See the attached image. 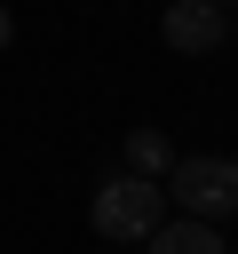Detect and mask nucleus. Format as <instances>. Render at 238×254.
<instances>
[{
    "label": "nucleus",
    "mask_w": 238,
    "mask_h": 254,
    "mask_svg": "<svg viewBox=\"0 0 238 254\" xmlns=\"http://www.w3.org/2000/svg\"><path fill=\"white\" fill-rule=\"evenodd\" d=\"M143 254H230L222 246V230L214 222H190V214H167L151 238H143Z\"/></svg>",
    "instance_id": "4"
},
{
    "label": "nucleus",
    "mask_w": 238,
    "mask_h": 254,
    "mask_svg": "<svg viewBox=\"0 0 238 254\" xmlns=\"http://www.w3.org/2000/svg\"><path fill=\"white\" fill-rule=\"evenodd\" d=\"M159 32H167V48H175V56H214V48L230 40V24H222V8H214V0H167Z\"/></svg>",
    "instance_id": "3"
},
{
    "label": "nucleus",
    "mask_w": 238,
    "mask_h": 254,
    "mask_svg": "<svg viewBox=\"0 0 238 254\" xmlns=\"http://www.w3.org/2000/svg\"><path fill=\"white\" fill-rule=\"evenodd\" d=\"M8 40H16V24H8V8H0V48H8Z\"/></svg>",
    "instance_id": "6"
},
{
    "label": "nucleus",
    "mask_w": 238,
    "mask_h": 254,
    "mask_svg": "<svg viewBox=\"0 0 238 254\" xmlns=\"http://www.w3.org/2000/svg\"><path fill=\"white\" fill-rule=\"evenodd\" d=\"M87 222L95 238H119V246H143L159 222H167V183H143V175H103L95 198H87Z\"/></svg>",
    "instance_id": "1"
},
{
    "label": "nucleus",
    "mask_w": 238,
    "mask_h": 254,
    "mask_svg": "<svg viewBox=\"0 0 238 254\" xmlns=\"http://www.w3.org/2000/svg\"><path fill=\"white\" fill-rule=\"evenodd\" d=\"M167 198L190 214V222H222L238 214V159L230 151H190L167 167Z\"/></svg>",
    "instance_id": "2"
},
{
    "label": "nucleus",
    "mask_w": 238,
    "mask_h": 254,
    "mask_svg": "<svg viewBox=\"0 0 238 254\" xmlns=\"http://www.w3.org/2000/svg\"><path fill=\"white\" fill-rule=\"evenodd\" d=\"M175 159H182V151H175L159 127H135V135H127V175H143V183H167V167H175Z\"/></svg>",
    "instance_id": "5"
},
{
    "label": "nucleus",
    "mask_w": 238,
    "mask_h": 254,
    "mask_svg": "<svg viewBox=\"0 0 238 254\" xmlns=\"http://www.w3.org/2000/svg\"><path fill=\"white\" fill-rule=\"evenodd\" d=\"M214 8H230V0H214Z\"/></svg>",
    "instance_id": "7"
}]
</instances>
